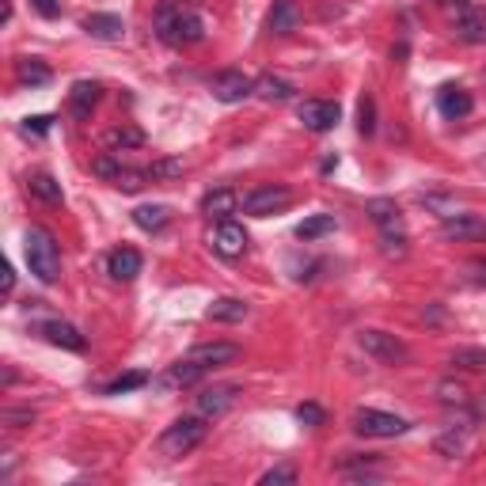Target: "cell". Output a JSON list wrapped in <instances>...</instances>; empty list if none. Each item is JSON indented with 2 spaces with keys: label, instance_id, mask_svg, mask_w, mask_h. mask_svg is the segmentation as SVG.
Returning <instances> with one entry per match:
<instances>
[{
  "label": "cell",
  "instance_id": "41",
  "mask_svg": "<svg viewBox=\"0 0 486 486\" xmlns=\"http://www.w3.org/2000/svg\"><path fill=\"white\" fill-rule=\"evenodd\" d=\"M31 8L38 11V16H46V19H57V16H61V4H57V0H31Z\"/></svg>",
  "mask_w": 486,
  "mask_h": 486
},
{
  "label": "cell",
  "instance_id": "15",
  "mask_svg": "<svg viewBox=\"0 0 486 486\" xmlns=\"http://www.w3.org/2000/svg\"><path fill=\"white\" fill-rule=\"evenodd\" d=\"M449 4H456V31H459V38L471 42V46L486 42V23H482L479 11L471 8L467 0H449Z\"/></svg>",
  "mask_w": 486,
  "mask_h": 486
},
{
  "label": "cell",
  "instance_id": "11",
  "mask_svg": "<svg viewBox=\"0 0 486 486\" xmlns=\"http://www.w3.org/2000/svg\"><path fill=\"white\" fill-rule=\"evenodd\" d=\"M213 95L221 99V103H243L247 95H254V80H251V76H243V72H236V69L216 72L213 76Z\"/></svg>",
  "mask_w": 486,
  "mask_h": 486
},
{
  "label": "cell",
  "instance_id": "35",
  "mask_svg": "<svg viewBox=\"0 0 486 486\" xmlns=\"http://www.w3.org/2000/svg\"><path fill=\"white\" fill-rule=\"evenodd\" d=\"M292 482H297V467L292 464H277L270 471H262L259 479V486H292Z\"/></svg>",
  "mask_w": 486,
  "mask_h": 486
},
{
  "label": "cell",
  "instance_id": "8",
  "mask_svg": "<svg viewBox=\"0 0 486 486\" xmlns=\"http://www.w3.org/2000/svg\"><path fill=\"white\" fill-rule=\"evenodd\" d=\"M471 433H475V414H467L459 426H449L444 433H437L433 441V452L444 456V459H464L471 449Z\"/></svg>",
  "mask_w": 486,
  "mask_h": 486
},
{
  "label": "cell",
  "instance_id": "3",
  "mask_svg": "<svg viewBox=\"0 0 486 486\" xmlns=\"http://www.w3.org/2000/svg\"><path fill=\"white\" fill-rule=\"evenodd\" d=\"M206 414H190V418H175L168 429L160 433V441H156V452L160 456H168V459H178V456H190L198 449L201 441H206Z\"/></svg>",
  "mask_w": 486,
  "mask_h": 486
},
{
  "label": "cell",
  "instance_id": "1",
  "mask_svg": "<svg viewBox=\"0 0 486 486\" xmlns=\"http://www.w3.org/2000/svg\"><path fill=\"white\" fill-rule=\"evenodd\" d=\"M156 34H160V42L183 49V46H194V42L206 38V23H201V16L198 11H190V8L163 4L160 16H156Z\"/></svg>",
  "mask_w": 486,
  "mask_h": 486
},
{
  "label": "cell",
  "instance_id": "16",
  "mask_svg": "<svg viewBox=\"0 0 486 486\" xmlns=\"http://www.w3.org/2000/svg\"><path fill=\"white\" fill-rule=\"evenodd\" d=\"M441 232L444 239H486V221L475 213H456V216H444Z\"/></svg>",
  "mask_w": 486,
  "mask_h": 486
},
{
  "label": "cell",
  "instance_id": "42",
  "mask_svg": "<svg viewBox=\"0 0 486 486\" xmlns=\"http://www.w3.org/2000/svg\"><path fill=\"white\" fill-rule=\"evenodd\" d=\"M467 270H471V281H475V285H486V262H482V259H479V262H471Z\"/></svg>",
  "mask_w": 486,
  "mask_h": 486
},
{
  "label": "cell",
  "instance_id": "34",
  "mask_svg": "<svg viewBox=\"0 0 486 486\" xmlns=\"http://www.w3.org/2000/svg\"><path fill=\"white\" fill-rule=\"evenodd\" d=\"M145 383H148V376H145V373H125V376H118V380H110L107 388H103V395H125V391L145 388Z\"/></svg>",
  "mask_w": 486,
  "mask_h": 486
},
{
  "label": "cell",
  "instance_id": "32",
  "mask_svg": "<svg viewBox=\"0 0 486 486\" xmlns=\"http://www.w3.org/2000/svg\"><path fill=\"white\" fill-rule=\"evenodd\" d=\"M437 399L444 406H467V388L459 380H437Z\"/></svg>",
  "mask_w": 486,
  "mask_h": 486
},
{
  "label": "cell",
  "instance_id": "13",
  "mask_svg": "<svg viewBox=\"0 0 486 486\" xmlns=\"http://www.w3.org/2000/svg\"><path fill=\"white\" fill-rule=\"evenodd\" d=\"M186 357H190V361H198L209 373V368H221V365L239 361V346H236V342H201V346H194Z\"/></svg>",
  "mask_w": 486,
  "mask_h": 486
},
{
  "label": "cell",
  "instance_id": "23",
  "mask_svg": "<svg viewBox=\"0 0 486 486\" xmlns=\"http://www.w3.org/2000/svg\"><path fill=\"white\" fill-rule=\"evenodd\" d=\"M437 107H441V114H444V118H467V114H471V107H475V99H471L467 92H464V87H441V95H437Z\"/></svg>",
  "mask_w": 486,
  "mask_h": 486
},
{
  "label": "cell",
  "instance_id": "37",
  "mask_svg": "<svg viewBox=\"0 0 486 486\" xmlns=\"http://www.w3.org/2000/svg\"><path fill=\"white\" fill-rule=\"evenodd\" d=\"M145 171H148V178H156V183H168V178H178V175L186 171V163L183 160H156Z\"/></svg>",
  "mask_w": 486,
  "mask_h": 486
},
{
  "label": "cell",
  "instance_id": "4",
  "mask_svg": "<svg viewBox=\"0 0 486 486\" xmlns=\"http://www.w3.org/2000/svg\"><path fill=\"white\" fill-rule=\"evenodd\" d=\"M23 251H27L31 274L42 281V285H54V281L61 277V247L46 228H31L27 239H23Z\"/></svg>",
  "mask_w": 486,
  "mask_h": 486
},
{
  "label": "cell",
  "instance_id": "22",
  "mask_svg": "<svg viewBox=\"0 0 486 486\" xmlns=\"http://www.w3.org/2000/svg\"><path fill=\"white\" fill-rule=\"evenodd\" d=\"M206 315L213 323H243V319L251 315V308H247V300H239V297H216L206 308Z\"/></svg>",
  "mask_w": 486,
  "mask_h": 486
},
{
  "label": "cell",
  "instance_id": "24",
  "mask_svg": "<svg viewBox=\"0 0 486 486\" xmlns=\"http://www.w3.org/2000/svg\"><path fill=\"white\" fill-rule=\"evenodd\" d=\"M254 95L266 99V103H289V99L297 95V87H292L289 80H281V76H274V72H266V76L254 80Z\"/></svg>",
  "mask_w": 486,
  "mask_h": 486
},
{
  "label": "cell",
  "instance_id": "6",
  "mask_svg": "<svg viewBox=\"0 0 486 486\" xmlns=\"http://www.w3.org/2000/svg\"><path fill=\"white\" fill-rule=\"evenodd\" d=\"M353 429L361 437H403L411 429V421L388 411H376V406H357L353 411Z\"/></svg>",
  "mask_w": 486,
  "mask_h": 486
},
{
  "label": "cell",
  "instance_id": "38",
  "mask_svg": "<svg viewBox=\"0 0 486 486\" xmlns=\"http://www.w3.org/2000/svg\"><path fill=\"white\" fill-rule=\"evenodd\" d=\"M297 418L304 421V426H323V421H327V414H323V406H319V403H300Z\"/></svg>",
  "mask_w": 486,
  "mask_h": 486
},
{
  "label": "cell",
  "instance_id": "31",
  "mask_svg": "<svg viewBox=\"0 0 486 486\" xmlns=\"http://www.w3.org/2000/svg\"><path fill=\"white\" fill-rule=\"evenodd\" d=\"M16 76H19V84H31V87H42V84H49V65H42L38 57H19L16 61Z\"/></svg>",
  "mask_w": 486,
  "mask_h": 486
},
{
  "label": "cell",
  "instance_id": "21",
  "mask_svg": "<svg viewBox=\"0 0 486 486\" xmlns=\"http://www.w3.org/2000/svg\"><path fill=\"white\" fill-rule=\"evenodd\" d=\"M140 266H145V259H140V251H133V247H118L107 259V274L114 277V281H133L137 274H140Z\"/></svg>",
  "mask_w": 486,
  "mask_h": 486
},
{
  "label": "cell",
  "instance_id": "9",
  "mask_svg": "<svg viewBox=\"0 0 486 486\" xmlns=\"http://www.w3.org/2000/svg\"><path fill=\"white\" fill-rule=\"evenodd\" d=\"M247 232H243V224H236L232 216L228 221H216V228H213V251L221 254V259H228V262H236V259H243L247 254Z\"/></svg>",
  "mask_w": 486,
  "mask_h": 486
},
{
  "label": "cell",
  "instance_id": "36",
  "mask_svg": "<svg viewBox=\"0 0 486 486\" xmlns=\"http://www.w3.org/2000/svg\"><path fill=\"white\" fill-rule=\"evenodd\" d=\"M357 130H361V137L376 133V103H373V95H365L361 107H357Z\"/></svg>",
  "mask_w": 486,
  "mask_h": 486
},
{
  "label": "cell",
  "instance_id": "10",
  "mask_svg": "<svg viewBox=\"0 0 486 486\" xmlns=\"http://www.w3.org/2000/svg\"><path fill=\"white\" fill-rule=\"evenodd\" d=\"M338 118H342V107L330 103V99H304L300 103V122H304V130H312V133L335 130Z\"/></svg>",
  "mask_w": 486,
  "mask_h": 486
},
{
  "label": "cell",
  "instance_id": "39",
  "mask_svg": "<svg viewBox=\"0 0 486 486\" xmlns=\"http://www.w3.org/2000/svg\"><path fill=\"white\" fill-rule=\"evenodd\" d=\"M0 418H4V426H11V429L34 426V411H11V406H8V411H4V414H0Z\"/></svg>",
  "mask_w": 486,
  "mask_h": 486
},
{
  "label": "cell",
  "instance_id": "43",
  "mask_svg": "<svg viewBox=\"0 0 486 486\" xmlns=\"http://www.w3.org/2000/svg\"><path fill=\"white\" fill-rule=\"evenodd\" d=\"M11 285H16V274H11V266L4 270V292H11Z\"/></svg>",
  "mask_w": 486,
  "mask_h": 486
},
{
  "label": "cell",
  "instance_id": "20",
  "mask_svg": "<svg viewBox=\"0 0 486 486\" xmlns=\"http://www.w3.org/2000/svg\"><path fill=\"white\" fill-rule=\"evenodd\" d=\"M236 209H239V194H236V190H228V186L209 190V194L201 198V213L213 216V221H228Z\"/></svg>",
  "mask_w": 486,
  "mask_h": 486
},
{
  "label": "cell",
  "instance_id": "12",
  "mask_svg": "<svg viewBox=\"0 0 486 486\" xmlns=\"http://www.w3.org/2000/svg\"><path fill=\"white\" fill-rule=\"evenodd\" d=\"M236 399H239V388H236V383H213V388H206V391L198 395V414L221 418V414L232 411Z\"/></svg>",
  "mask_w": 486,
  "mask_h": 486
},
{
  "label": "cell",
  "instance_id": "44",
  "mask_svg": "<svg viewBox=\"0 0 486 486\" xmlns=\"http://www.w3.org/2000/svg\"><path fill=\"white\" fill-rule=\"evenodd\" d=\"M479 411H482V414H486V391H482V406H479Z\"/></svg>",
  "mask_w": 486,
  "mask_h": 486
},
{
  "label": "cell",
  "instance_id": "17",
  "mask_svg": "<svg viewBox=\"0 0 486 486\" xmlns=\"http://www.w3.org/2000/svg\"><path fill=\"white\" fill-rule=\"evenodd\" d=\"M206 376V368H201L198 361H190V357H183V361H175L168 373L160 376V388L163 391H175V388H194V383Z\"/></svg>",
  "mask_w": 486,
  "mask_h": 486
},
{
  "label": "cell",
  "instance_id": "40",
  "mask_svg": "<svg viewBox=\"0 0 486 486\" xmlns=\"http://www.w3.org/2000/svg\"><path fill=\"white\" fill-rule=\"evenodd\" d=\"M49 125H54V118H49V114H34V118L23 122V133H38V137H42Z\"/></svg>",
  "mask_w": 486,
  "mask_h": 486
},
{
  "label": "cell",
  "instance_id": "30",
  "mask_svg": "<svg viewBox=\"0 0 486 486\" xmlns=\"http://www.w3.org/2000/svg\"><path fill=\"white\" fill-rule=\"evenodd\" d=\"M449 365L464 368V373H486V350L482 346H456L449 353Z\"/></svg>",
  "mask_w": 486,
  "mask_h": 486
},
{
  "label": "cell",
  "instance_id": "5",
  "mask_svg": "<svg viewBox=\"0 0 486 486\" xmlns=\"http://www.w3.org/2000/svg\"><path fill=\"white\" fill-rule=\"evenodd\" d=\"M357 346H361L368 357H376L380 365H403L411 350H406L403 338H395L391 330H380V327H365L357 330Z\"/></svg>",
  "mask_w": 486,
  "mask_h": 486
},
{
  "label": "cell",
  "instance_id": "2",
  "mask_svg": "<svg viewBox=\"0 0 486 486\" xmlns=\"http://www.w3.org/2000/svg\"><path fill=\"white\" fill-rule=\"evenodd\" d=\"M365 213L368 221L380 228V239H383V254L388 259H403L406 254V224H403V213L391 198H373L365 201Z\"/></svg>",
  "mask_w": 486,
  "mask_h": 486
},
{
  "label": "cell",
  "instance_id": "14",
  "mask_svg": "<svg viewBox=\"0 0 486 486\" xmlns=\"http://www.w3.org/2000/svg\"><path fill=\"white\" fill-rule=\"evenodd\" d=\"M84 31L92 34L95 42H122L125 23H122V16H114V11H92V16H84Z\"/></svg>",
  "mask_w": 486,
  "mask_h": 486
},
{
  "label": "cell",
  "instance_id": "26",
  "mask_svg": "<svg viewBox=\"0 0 486 486\" xmlns=\"http://www.w3.org/2000/svg\"><path fill=\"white\" fill-rule=\"evenodd\" d=\"M145 145V133L137 125H114V130L103 133V148L107 152H125V148H140Z\"/></svg>",
  "mask_w": 486,
  "mask_h": 486
},
{
  "label": "cell",
  "instance_id": "28",
  "mask_svg": "<svg viewBox=\"0 0 486 486\" xmlns=\"http://www.w3.org/2000/svg\"><path fill=\"white\" fill-rule=\"evenodd\" d=\"M338 228V221L330 213H315V216H308V221H300L297 224V239H304V243H312V239H323V236H330Z\"/></svg>",
  "mask_w": 486,
  "mask_h": 486
},
{
  "label": "cell",
  "instance_id": "29",
  "mask_svg": "<svg viewBox=\"0 0 486 486\" xmlns=\"http://www.w3.org/2000/svg\"><path fill=\"white\" fill-rule=\"evenodd\" d=\"M168 221H171V209L168 206H137L133 209V224L140 228V232H160Z\"/></svg>",
  "mask_w": 486,
  "mask_h": 486
},
{
  "label": "cell",
  "instance_id": "25",
  "mask_svg": "<svg viewBox=\"0 0 486 486\" xmlns=\"http://www.w3.org/2000/svg\"><path fill=\"white\" fill-rule=\"evenodd\" d=\"M300 27V4L297 0H274L270 8V31L274 34H292Z\"/></svg>",
  "mask_w": 486,
  "mask_h": 486
},
{
  "label": "cell",
  "instance_id": "7",
  "mask_svg": "<svg viewBox=\"0 0 486 486\" xmlns=\"http://www.w3.org/2000/svg\"><path fill=\"white\" fill-rule=\"evenodd\" d=\"M292 201V190L281 186V183H266V186H254L247 190V194L239 198V209L247 216H274L281 209H289Z\"/></svg>",
  "mask_w": 486,
  "mask_h": 486
},
{
  "label": "cell",
  "instance_id": "27",
  "mask_svg": "<svg viewBox=\"0 0 486 486\" xmlns=\"http://www.w3.org/2000/svg\"><path fill=\"white\" fill-rule=\"evenodd\" d=\"M27 190H31L38 201H46V206H61V198H65V194H61V183H57L54 175H46V171L31 175V178H27Z\"/></svg>",
  "mask_w": 486,
  "mask_h": 486
},
{
  "label": "cell",
  "instance_id": "33",
  "mask_svg": "<svg viewBox=\"0 0 486 486\" xmlns=\"http://www.w3.org/2000/svg\"><path fill=\"white\" fill-rule=\"evenodd\" d=\"M145 183H148V171H133V168H122L118 175L110 178V186H118L122 194H137Z\"/></svg>",
  "mask_w": 486,
  "mask_h": 486
},
{
  "label": "cell",
  "instance_id": "19",
  "mask_svg": "<svg viewBox=\"0 0 486 486\" xmlns=\"http://www.w3.org/2000/svg\"><path fill=\"white\" fill-rule=\"evenodd\" d=\"M103 99V84L99 80H76L72 92H69V107L76 118H87V114L95 110V103Z\"/></svg>",
  "mask_w": 486,
  "mask_h": 486
},
{
  "label": "cell",
  "instance_id": "18",
  "mask_svg": "<svg viewBox=\"0 0 486 486\" xmlns=\"http://www.w3.org/2000/svg\"><path fill=\"white\" fill-rule=\"evenodd\" d=\"M38 330H42L46 342H54V346H61V350H72V353L84 350V335L72 323H65V319H49V323H42Z\"/></svg>",
  "mask_w": 486,
  "mask_h": 486
}]
</instances>
